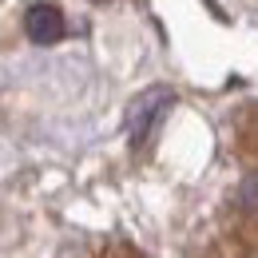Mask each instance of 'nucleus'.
Returning a JSON list of instances; mask_svg holds the SVG:
<instances>
[{
    "mask_svg": "<svg viewBox=\"0 0 258 258\" xmlns=\"http://www.w3.org/2000/svg\"><path fill=\"white\" fill-rule=\"evenodd\" d=\"M171 103H175V96H171L167 88H151V92H143V96L127 107V131H131V143H135V147L147 143L151 127L163 119V111H167Z\"/></svg>",
    "mask_w": 258,
    "mask_h": 258,
    "instance_id": "nucleus-1",
    "label": "nucleus"
},
{
    "mask_svg": "<svg viewBox=\"0 0 258 258\" xmlns=\"http://www.w3.org/2000/svg\"><path fill=\"white\" fill-rule=\"evenodd\" d=\"M24 32H28L32 44H56V40H64V32H68L64 12L56 4H32L28 16H24Z\"/></svg>",
    "mask_w": 258,
    "mask_h": 258,
    "instance_id": "nucleus-2",
    "label": "nucleus"
},
{
    "mask_svg": "<svg viewBox=\"0 0 258 258\" xmlns=\"http://www.w3.org/2000/svg\"><path fill=\"white\" fill-rule=\"evenodd\" d=\"M238 203H242L246 211H254V215H258V171L242 179V187H238Z\"/></svg>",
    "mask_w": 258,
    "mask_h": 258,
    "instance_id": "nucleus-3",
    "label": "nucleus"
}]
</instances>
